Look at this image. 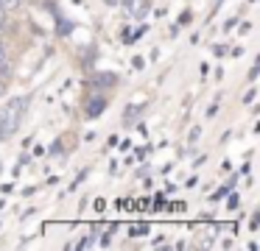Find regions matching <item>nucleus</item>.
<instances>
[{
  "label": "nucleus",
  "mask_w": 260,
  "mask_h": 251,
  "mask_svg": "<svg viewBox=\"0 0 260 251\" xmlns=\"http://www.w3.org/2000/svg\"><path fill=\"white\" fill-rule=\"evenodd\" d=\"M25 98H14L9 100L3 109H0V139H9L14 131L20 128V120H23V112H25Z\"/></svg>",
  "instance_id": "obj_1"
},
{
  "label": "nucleus",
  "mask_w": 260,
  "mask_h": 251,
  "mask_svg": "<svg viewBox=\"0 0 260 251\" xmlns=\"http://www.w3.org/2000/svg\"><path fill=\"white\" fill-rule=\"evenodd\" d=\"M104 106H107V100H104V98H98L95 103H90V106H87V115H90V117H95L98 112L104 109Z\"/></svg>",
  "instance_id": "obj_2"
},
{
  "label": "nucleus",
  "mask_w": 260,
  "mask_h": 251,
  "mask_svg": "<svg viewBox=\"0 0 260 251\" xmlns=\"http://www.w3.org/2000/svg\"><path fill=\"white\" fill-rule=\"evenodd\" d=\"M6 64H9V61H6V50H3V45H0V70H6Z\"/></svg>",
  "instance_id": "obj_3"
},
{
  "label": "nucleus",
  "mask_w": 260,
  "mask_h": 251,
  "mask_svg": "<svg viewBox=\"0 0 260 251\" xmlns=\"http://www.w3.org/2000/svg\"><path fill=\"white\" fill-rule=\"evenodd\" d=\"M20 3V0H3V3H0V6H3V9H14V6H17Z\"/></svg>",
  "instance_id": "obj_4"
},
{
  "label": "nucleus",
  "mask_w": 260,
  "mask_h": 251,
  "mask_svg": "<svg viewBox=\"0 0 260 251\" xmlns=\"http://www.w3.org/2000/svg\"><path fill=\"white\" fill-rule=\"evenodd\" d=\"M0 3H3V0H0ZM0 9H3V6H0Z\"/></svg>",
  "instance_id": "obj_5"
}]
</instances>
